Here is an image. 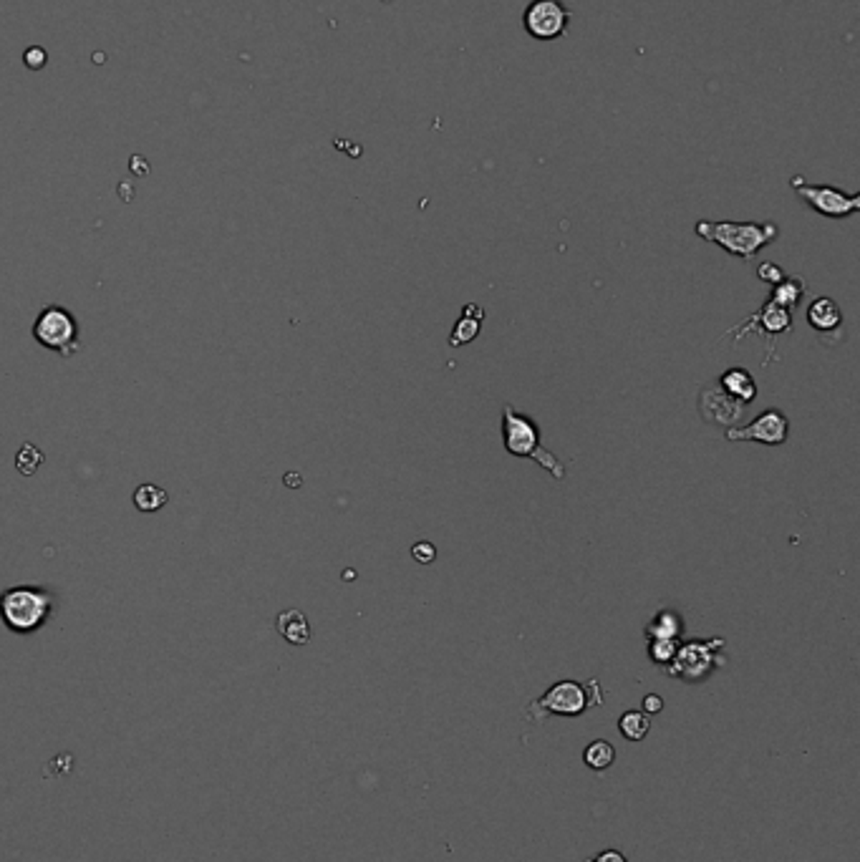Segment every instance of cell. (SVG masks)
Instances as JSON below:
<instances>
[{"instance_id":"obj_5","label":"cell","mask_w":860,"mask_h":862,"mask_svg":"<svg viewBox=\"0 0 860 862\" xmlns=\"http://www.w3.org/2000/svg\"><path fill=\"white\" fill-rule=\"evenodd\" d=\"M721 648H724V638L689 641V643L679 646L674 660L667 666V673L674 678H681V681H689V684L704 681L714 669L724 666Z\"/></svg>"},{"instance_id":"obj_22","label":"cell","mask_w":860,"mask_h":862,"mask_svg":"<svg viewBox=\"0 0 860 862\" xmlns=\"http://www.w3.org/2000/svg\"><path fill=\"white\" fill-rule=\"evenodd\" d=\"M676 651H679V641H671V638H651L649 641V659L658 666H668L676 656Z\"/></svg>"},{"instance_id":"obj_13","label":"cell","mask_w":860,"mask_h":862,"mask_svg":"<svg viewBox=\"0 0 860 862\" xmlns=\"http://www.w3.org/2000/svg\"><path fill=\"white\" fill-rule=\"evenodd\" d=\"M482 320H485V310L477 303H467L462 308V316L457 318L454 328H452L450 346L452 348H462L467 343H472L482 330Z\"/></svg>"},{"instance_id":"obj_4","label":"cell","mask_w":860,"mask_h":862,"mask_svg":"<svg viewBox=\"0 0 860 862\" xmlns=\"http://www.w3.org/2000/svg\"><path fill=\"white\" fill-rule=\"evenodd\" d=\"M604 704V691L601 684L591 678L586 684L578 681H558L552 684L538 701L530 704V714L535 719L545 716H580L593 706Z\"/></svg>"},{"instance_id":"obj_7","label":"cell","mask_w":860,"mask_h":862,"mask_svg":"<svg viewBox=\"0 0 860 862\" xmlns=\"http://www.w3.org/2000/svg\"><path fill=\"white\" fill-rule=\"evenodd\" d=\"M790 184H793L797 197L808 204L810 210H815L822 217L843 220V217L856 215L860 210L858 192L847 194V192L838 190V187H830V184H810V182H805V177H793Z\"/></svg>"},{"instance_id":"obj_9","label":"cell","mask_w":860,"mask_h":862,"mask_svg":"<svg viewBox=\"0 0 860 862\" xmlns=\"http://www.w3.org/2000/svg\"><path fill=\"white\" fill-rule=\"evenodd\" d=\"M523 26L530 39L558 40L570 26V11L563 0H533L523 13Z\"/></svg>"},{"instance_id":"obj_26","label":"cell","mask_w":860,"mask_h":862,"mask_svg":"<svg viewBox=\"0 0 860 862\" xmlns=\"http://www.w3.org/2000/svg\"><path fill=\"white\" fill-rule=\"evenodd\" d=\"M593 862H629V860H626L621 852H616V849H605V852H601V855H598Z\"/></svg>"},{"instance_id":"obj_6","label":"cell","mask_w":860,"mask_h":862,"mask_svg":"<svg viewBox=\"0 0 860 862\" xmlns=\"http://www.w3.org/2000/svg\"><path fill=\"white\" fill-rule=\"evenodd\" d=\"M33 338L39 346L61 355L78 351V323L64 305H46L33 323Z\"/></svg>"},{"instance_id":"obj_8","label":"cell","mask_w":860,"mask_h":862,"mask_svg":"<svg viewBox=\"0 0 860 862\" xmlns=\"http://www.w3.org/2000/svg\"><path fill=\"white\" fill-rule=\"evenodd\" d=\"M752 330L762 333L767 338V358H765V366H767V364L775 361V338L780 333L793 330V313L780 308V305H775L772 301H765L757 313H752L742 326H734V328L727 330V336L734 338V341H742L747 333H752Z\"/></svg>"},{"instance_id":"obj_16","label":"cell","mask_w":860,"mask_h":862,"mask_svg":"<svg viewBox=\"0 0 860 862\" xmlns=\"http://www.w3.org/2000/svg\"><path fill=\"white\" fill-rule=\"evenodd\" d=\"M684 633V621L676 610H658L651 623L646 625V638H671V641H679Z\"/></svg>"},{"instance_id":"obj_15","label":"cell","mask_w":860,"mask_h":862,"mask_svg":"<svg viewBox=\"0 0 860 862\" xmlns=\"http://www.w3.org/2000/svg\"><path fill=\"white\" fill-rule=\"evenodd\" d=\"M275 625H278V633H281L288 643H293V646H306L310 641L309 618H306L300 610H282L281 615H278V621H275Z\"/></svg>"},{"instance_id":"obj_14","label":"cell","mask_w":860,"mask_h":862,"mask_svg":"<svg viewBox=\"0 0 860 862\" xmlns=\"http://www.w3.org/2000/svg\"><path fill=\"white\" fill-rule=\"evenodd\" d=\"M808 323L818 333H833L843 326V313L833 298H815L808 305Z\"/></svg>"},{"instance_id":"obj_10","label":"cell","mask_w":860,"mask_h":862,"mask_svg":"<svg viewBox=\"0 0 860 862\" xmlns=\"http://www.w3.org/2000/svg\"><path fill=\"white\" fill-rule=\"evenodd\" d=\"M730 442H757L765 446H783L790 436V418L780 409H767L747 427H732L724 431Z\"/></svg>"},{"instance_id":"obj_2","label":"cell","mask_w":860,"mask_h":862,"mask_svg":"<svg viewBox=\"0 0 860 862\" xmlns=\"http://www.w3.org/2000/svg\"><path fill=\"white\" fill-rule=\"evenodd\" d=\"M502 444L513 457L533 459L552 480H565L563 462L540 444L538 421L520 414L513 404L502 406Z\"/></svg>"},{"instance_id":"obj_25","label":"cell","mask_w":860,"mask_h":862,"mask_svg":"<svg viewBox=\"0 0 860 862\" xmlns=\"http://www.w3.org/2000/svg\"><path fill=\"white\" fill-rule=\"evenodd\" d=\"M664 709V698L656 696V694H649V696L643 698V714H658V711Z\"/></svg>"},{"instance_id":"obj_1","label":"cell","mask_w":860,"mask_h":862,"mask_svg":"<svg viewBox=\"0 0 860 862\" xmlns=\"http://www.w3.org/2000/svg\"><path fill=\"white\" fill-rule=\"evenodd\" d=\"M694 232L702 240L720 245L724 253L749 260L780 238L775 222H732V220H699Z\"/></svg>"},{"instance_id":"obj_12","label":"cell","mask_w":860,"mask_h":862,"mask_svg":"<svg viewBox=\"0 0 860 862\" xmlns=\"http://www.w3.org/2000/svg\"><path fill=\"white\" fill-rule=\"evenodd\" d=\"M717 383H720L721 389L730 393V396H734L739 404H745V406L752 404L759 393L757 381L752 379V373L742 366H734L730 368V371H724Z\"/></svg>"},{"instance_id":"obj_18","label":"cell","mask_w":860,"mask_h":862,"mask_svg":"<svg viewBox=\"0 0 860 862\" xmlns=\"http://www.w3.org/2000/svg\"><path fill=\"white\" fill-rule=\"evenodd\" d=\"M583 761L591 767L593 772H605L614 761H616V749L611 741H605V739H596L591 741L586 751H583Z\"/></svg>"},{"instance_id":"obj_21","label":"cell","mask_w":860,"mask_h":862,"mask_svg":"<svg viewBox=\"0 0 860 862\" xmlns=\"http://www.w3.org/2000/svg\"><path fill=\"white\" fill-rule=\"evenodd\" d=\"M40 464H43V452H40L39 446L26 442V444L18 449V454H15V470L21 471V474L31 477V474L39 471Z\"/></svg>"},{"instance_id":"obj_24","label":"cell","mask_w":860,"mask_h":862,"mask_svg":"<svg viewBox=\"0 0 860 862\" xmlns=\"http://www.w3.org/2000/svg\"><path fill=\"white\" fill-rule=\"evenodd\" d=\"M411 558L417 560V562H422V565H429V562H434L437 560V547L432 545V543H417V545L411 547Z\"/></svg>"},{"instance_id":"obj_23","label":"cell","mask_w":860,"mask_h":862,"mask_svg":"<svg viewBox=\"0 0 860 862\" xmlns=\"http://www.w3.org/2000/svg\"><path fill=\"white\" fill-rule=\"evenodd\" d=\"M757 278L762 283H770V285H777L780 280H784V270L780 265H775V263H759L757 267Z\"/></svg>"},{"instance_id":"obj_11","label":"cell","mask_w":860,"mask_h":862,"mask_svg":"<svg viewBox=\"0 0 860 862\" xmlns=\"http://www.w3.org/2000/svg\"><path fill=\"white\" fill-rule=\"evenodd\" d=\"M745 404H739L734 396L721 389L720 383H709L699 393V417L704 418L706 424L712 427H721V429H732L737 427V421L745 414Z\"/></svg>"},{"instance_id":"obj_19","label":"cell","mask_w":860,"mask_h":862,"mask_svg":"<svg viewBox=\"0 0 860 862\" xmlns=\"http://www.w3.org/2000/svg\"><path fill=\"white\" fill-rule=\"evenodd\" d=\"M618 732L626 736L629 741H641L651 732V719L643 711H626L618 719Z\"/></svg>"},{"instance_id":"obj_20","label":"cell","mask_w":860,"mask_h":862,"mask_svg":"<svg viewBox=\"0 0 860 862\" xmlns=\"http://www.w3.org/2000/svg\"><path fill=\"white\" fill-rule=\"evenodd\" d=\"M167 492L157 484H141L134 492V505L139 512H159L167 505Z\"/></svg>"},{"instance_id":"obj_3","label":"cell","mask_w":860,"mask_h":862,"mask_svg":"<svg viewBox=\"0 0 860 862\" xmlns=\"http://www.w3.org/2000/svg\"><path fill=\"white\" fill-rule=\"evenodd\" d=\"M53 613V597L43 588L18 585L0 596V621L13 633H36Z\"/></svg>"},{"instance_id":"obj_17","label":"cell","mask_w":860,"mask_h":862,"mask_svg":"<svg viewBox=\"0 0 860 862\" xmlns=\"http://www.w3.org/2000/svg\"><path fill=\"white\" fill-rule=\"evenodd\" d=\"M775 291H772L770 301L775 305H780L784 310H795L800 301L805 298V280L802 278H784L780 280L777 285H772Z\"/></svg>"}]
</instances>
